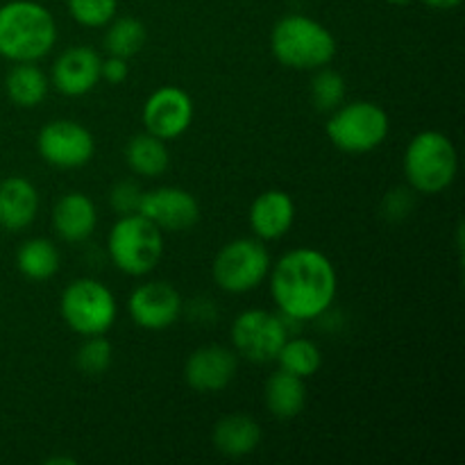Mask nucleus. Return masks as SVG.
<instances>
[{
  "label": "nucleus",
  "mask_w": 465,
  "mask_h": 465,
  "mask_svg": "<svg viewBox=\"0 0 465 465\" xmlns=\"http://www.w3.org/2000/svg\"><path fill=\"white\" fill-rule=\"evenodd\" d=\"M339 289L336 268L313 248L286 252L271 271V293L289 321H316L331 307Z\"/></svg>",
  "instance_id": "obj_1"
},
{
  "label": "nucleus",
  "mask_w": 465,
  "mask_h": 465,
  "mask_svg": "<svg viewBox=\"0 0 465 465\" xmlns=\"http://www.w3.org/2000/svg\"><path fill=\"white\" fill-rule=\"evenodd\" d=\"M57 41L53 14L32 0H12L0 7V54L9 62H39Z\"/></svg>",
  "instance_id": "obj_2"
},
{
  "label": "nucleus",
  "mask_w": 465,
  "mask_h": 465,
  "mask_svg": "<svg viewBox=\"0 0 465 465\" xmlns=\"http://www.w3.org/2000/svg\"><path fill=\"white\" fill-rule=\"evenodd\" d=\"M272 54L295 71H318L336 57V39L322 23L293 14L275 23L271 35Z\"/></svg>",
  "instance_id": "obj_3"
},
{
  "label": "nucleus",
  "mask_w": 465,
  "mask_h": 465,
  "mask_svg": "<svg viewBox=\"0 0 465 465\" xmlns=\"http://www.w3.org/2000/svg\"><path fill=\"white\" fill-rule=\"evenodd\" d=\"M457 171V148L443 132H420L404 150V175L418 193H443L445 189L452 186Z\"/></svg>",
  "instance_id": "obj_4"
},
{
  "label": "nucleus",
  "mask_w": 465,
  "mask_h": 465,
  "mask_svg": "<svg viewBox=\"0 0 465 465\" xmlns=\"http://www.w3.org/2000/svg\"><path fill=\"white\" fill-rule=\"evenodd\" d=\"M107 252L118 271L130 277H143L162 262L163 232L141 213H127L109 232Z\"/></svg>",
  "instance_id": "obj_5"
},
{
  "label": "nucleus",
  "mask_w": 465,
  "mask_h": 465,
  "mask_svg": "<svg viewBox=\"0 0 465 465\" xmlns=\"http://www.w3.org/2000/svg\"><path fill=\"white\" fill-rule=\"evenodd\" d=\"M389 114L368 100L341 104L327 121V136L331 143L350 154H363L380 148L389 136Z\"/></svg>",
  "instance_id": "obj_6"
},
{
  "label": "nucleus",
  "mask_w": 465,
  "mask_h": 465,
  "mask_svg": "<svg viewBox=\"0 0 465 465\" xmlns=\"http://www.w3.org/2000/svg\"><path fill=\"white\" fill-rule=\"evenodd\" d=\"M59 313L75 334L104 336L116 321V298L103 282L82 277L64 289Z\"/></svg>",
  "instance_id": "obj_7"
},
{
  "label": "nucleus",
  "mask_w": 465,
  "mask_h": 465,
  "mask_svg": "<svg viewBox=\"0 0 465 465\" xmlns=\"http://www.w3.org/2000/svg\"><path fill=\"white\" fill-rule=\"evenodd\" d=\"M213 282L227 293L259 289L271 272V254L262 239H236L223 245L213 259Z\"/></svg>",
  "instance_id": "obj_8"
},
{
  "label": "nucleus",
  "mask_w": 465,
  "mask_h": 465,
  "mask_svg": "<svg viewBox=\"0 0 465 465\" xmlns=\"http://www.w3.org/2000/svg\"><path fill=\"white\" fill-rule=\"evenodd\" d=\"M289 339L286 318L263 309H250L232 322V343L243 359L252 363L275 361L277 352Z\"/></svg>",
  "instance_id": "obj_9"
},
{
  "label": "nucleus",
  "mask_w": 465,
  "mask_h": 465,
  "mask_svg": "<svg viewBox=\"0 0 465 465\" xmlns=\"http://www.w3.org/2000/svg\"><path fill=\"white\" fill-rule=\"evenodd\" d=\"M41 159L54 168H80L91 162L95 153L94 134L75 121L48 123L36 136Z\"/></svg>",
  "instance_id": "obj_10"
},
{
  "label": "nucleus",
  "mask_w": 465,
  "mask_h": 465,
  "mask_svg": "<svg viewBox=\"0 0 465 465\" xmlns=\"http://www.w3.org/2000/svg\"><path fill=\"white\" fill-rule=\"evenodd\" d=\"M193 121V100L180 86H162L153 91L143 104V125L148 134L162 141L184 134Z\"/></svg>",
  "instance_id": "obj_11"
},
{
  "label": "nucleus",
  "mask_w": 465,
  "mask_h": 465,
  "mask_svg": "<svg viewBox=\"0 0 465 465\" xmlns=\"http://www.w3.org/2000/svg\"><path fill=\"white\" fill-rule=\"evenodd\" d=\"M130 316L141 330L162 331L175 325L182 313V295L168 282H145L127 300Z\"/></svg>",
  "instance_id": "obj_12"
},
{
  "label": "nucleus",
  "mask_w": 465,
  "mask_h": 465,
  "mask_svg": "<svg viewBox=\"0 0 465 465\" xmlns=\"http://www.w3.org/2000/svg\"><path fill=\"white\" fill-rule=\"evenodd\" d=\"M162 232H186L200 221V204L180 186H162L141 195L139 212Z\"/></svg>",
  "instance_id": "obj_13"
},
{
  "label": "nucleus",
  "mask_w": 465,
  "mask_h": 465,
  "mask_svg": "<svg viewBox=\"0 0 465 465\" xmlns=\"http://www.w3.org/2000/svg\"><path fill=\"white\" fill-rule=\"evenodd\" d=\"M239 368V359L223 345L200 348L186 359L184 380L198 393H221L232 384Z\"/></svg>",
  "instance_id": "obj_14"
},
{
  "label": "nucleus",
  "mask_w": 465,
  "mask_h": 465,
  "mask_svg": "<svg viewBox=\"0 0 465 465\" xmlns=\"http://www.w3.org/2000/svg\"><path fill=\"white\" fill-rule=\"evenodd\" d=\"M100 66H103V57L94 48L73 45V48L64 50L57 62L53 64L54 89L71 98L89 94L100 82Z\"/></svg>",
  "instance_id": "obj_15"
},
{
  "label": "nucleus",
  "mask_w": 465,
  "mask_h": 465,
  "mask_svg": "<svg viewBox=\"0 0 465 465\" xmlns=\"http://www.w3.org/2000/svg\"><path fill=\"white\" fill-rule=\"evenodd\" d=\"M39 213V193L25 177H5L0 182V227L7 232H23Z\"/></svg>",
  "instance_id": "obj_16"
},
{
  "label": "nucleus",
  "mask_w": 465,
  "mask_h": 465,
  "mask_svg": "<svg viewBox=\"0 0 465 465\" xmlns=\"http://www.w3.org/2000/svg\"><path fill=\"white\" fill-rule=\"evenodd\" d=\"M295 221L293 198L284 191L271 189L257 195L250 207V227L262 241H277L291 230Z\"/></svg>",
  "instance_id": "obj_17"
},
{
  "label": "nucleus",
  "mask_w": 465,
  "mask_h": 465,
  "mask_svg": "<svg viewBox=\"0 0 465 465\" xmlns=\"http://www.w3.org/2000/svg\"><path fill=\"white\" fill-rule=\"evenodd\" d=\"M95 225H98V212L89 195L71 191V193L62 195L53 207L54 232L59 234V239L68 241V243H80V241L89 239Z\"/></svg>",
  "instance_id": "obj_18"
},
{
  "label": "nucleus",
  "mask_w": 465,
  "mask_h": 465,
  "mask_svg": "<svg viewBox=\"0 0 465 465\" xmlns=\"http://www.w3.org/2000/svg\"><path fill=\"white\" fill-rule=\"evenodd\" d=\"M259 443H262V427L254 418L243 413L221 418L213 427V445L223 457H248L259 448Z\"/></svg>",
  "instance_id": "obj_19"
},
{
  "label": "nucleus",
  "mask_w": 465,
  "mask_h": 465,
  "mask_svg": "<svg viewBox=\"0 0 465 465\" xmlns=\"http://www.w3.org/2000/svg\"><path fill=\"white\" fill-rule=\"evenodd\" d=\"M263 400L272 416L280 420H291V418L300 416L307 404V386H304L302 377H295L280 368L268 377Z\"/></svg>",
  "instance_id": "obj_20"
},
{
  "label": "nucleus",
  "mask_w": 465,
  "mask_h": 465,
  "mask_svg": "<svg viewBox=\"0 0 465 465\" xmlns=\"http://www.w3.org/2000/svg\"><path fill=\"white\" fill-rule=\"evenodd\" d=\"M5 91L16 107H36L48 95V77L35 62H18L5 77Z\"/></svg>",
  "instance_id": "obj_21"
},
{
  "label": "nucleus",
  "mask_w": 465,
  "mask_h": 465,
  "mask_svg": "<svg viewBox=\"0 0 465 465\" xmlns=\"http://www.w3.org/2000/svg\"><path fill=\"white\" fill-rule=\"evenodd\" d=\"M127 166L143 177H159L168 171L171 154H168L166 143L153 134H136L132 136L125 148Z\"/></svg>",
  "instance_id": "obj_22"
},
{
  "label": "nucleus",
  "mask_w": 465,
  "mask_h": 465,
  "mask_svg": "<svg viewBox=\"0 0 465 465\" xmlns=\"http://www.w3.org/2000/svg\"><path fill=\"white\" fill-rule=\"evenodd\" d=\"M59 263H62L59 250L48 239H30L18 248V271L32 282H44L54 277L59 271Z\"/></svg>",
  "instance_id": "obj_23"
},
{
  "label": "nucleus",
  "mask_w": 465,
  "mask_h": 465,
  "mask_svg": "<svg viewBox=\"0 0 465 465\" xmlns=\"http://www.w3.org/2000/svg\"><path fill=\"white\" fill-rule=\"evenodd\" d=\"M275 361L280 363L282 371L291 372L295 377H309L316 375L322 366V352L313 341L309 339H286L282 350L277 352Z\"/></svg>",
  "instance_id": "obj_24"
},
{
  "label": "nucleus",
  "mask_w": 465,
  "mask_h": 465,
  "mask_svg": "<svg viewBox=\"0 0 465 465\" xmlns=\"http://www.w3.org/2000/svg\"><path fill=\"white\" fill-rule=\"evenodd\" d=\"M145 39H148V32H145L143 23L139 18L123 16L116 18L109 25L107 36H104V48L114 57L130 59L136 53H141V48L145 45Z\"/></svg>",
  "instance_id": "obj_25"
},
{
  "label": "nucleus",
  "mask_w": 465,
  "mask_h": 465,
  "mask_svg": "<svg viewBox=\"0 0 465 465\" xmlns=\"http://www.w3.org/2000/svg\"><path fill=\"white\" fill-rule=\"evenodd\" d=\"M312 100L313 107L321 112H334L345 100V80L341 73L331 68H318L316 77L312 80Z\"/></svg>",
  "instance_id": "obj_26"
},
{
  "label": "nucleus",
  "mask_w": 465,
  "mask_h": 465,
  "mask_svg": "<svg viewBox=\"0 0 465 465\" xmlns=\"http://www.w3.org/2000/svg\"><path fill=\"white\" fill-rule=\"evenodd\" d=\"M112 343H109L107 339H103V334L86 336V341L80 345V350H77L75 363L77 368H80V372L95 377L107 372V368L112 366Z\"/></svg>",
  "instance_id": "obj_27"
},
{
  "label": "nucleus",
  "mask_w": 465,
  "mask_h": 465,
  "mask_svg": "<svg viewBox=\"0 0 465 465\" xmlns=\"http://www.w3.org/2000/svg\"><path fill=\"white\" fill-rule=\"evenodd\" d=\"M68 12L80 25L103 27L116 16L118 0H66Z\"/></svg>",
  "instance_id": "obj_28"
},
{
  "label": "nucleus",
  "mask_w": 465,
  "mask_h": 465,
  "mask_svg": "<svg viewBox=\"0 0 465 465\" xmlns=\"http://www.w3.org/2000/svg\"><path fill=\"white\" fill-rule=\"evenodd\" d=\"M141 195H143V191L139 189V184L130 180L118 182L112 189V193H109V204H112V209L118 216H127V213L139 212Z\"/></svg>",
  "instance_id": "obj_29"
},
{
  "label": "nucleus",
  "mask_w": 465,
  "mask_h": 465,
  "mask_svg": "<svg viewBox=\"0 0 465 465\" xmlns=\"http://www.w3.org/2000/svg\"><path fill=\"white\" fill-rule=\"evenodd\" d=\"M127 75H130V66H127V59L123 57L109 54L103 62V66H100V77L107 80L109 84H121V82L127 80Z\"/></svg>",
  "instance_id": "obj_30"
},
{
  "label": "nucleus",
  "mask_w": 465,
  "mask_h": 465,
  "mask_svg": "<svg viewBox=\"0 0 465 465\" xmlns=\"http://www.w3.org/2000/svg\"><path fill=\"white\" fill-rule=\"evenodd\" d=\"M409 207H411V203H409V198H407V191H395V193H391L389 200H386L384 212H393L395 209V212L407 213Z\"/></svg>",
  "instance_id": "obj_31"
},
{
  "label": "nucleus",
  "mask_w": 465,
  "mask_h": 465,
  "mask_svg": "<svg viewBox=\"0 0 465 465\" xmlns=\"http://www.w3.org/2000/svg\"><path fill=\"white\" fill-rule=\"evenodd\" d=\"M422 3L430 5V7H434V9H454V7H459L463 0H422Z\"/></svg>",
  "instance_id": "obj_32"
},
{
  "label": "nucleus",
  "mask_w": 465,
  "mask_h": 465,
  "mask_svg": "<svg viewBox=\"0 0 465 465\" xmlns=\"http://www.w3.org/2000/svg\"><path fill=\"white\" fill-rule=\"evenodd\" d=\"M48 465H57V463H64V465H75V459H66V457H59V459H48L45 461Z\"/></svg>",
  "instance_id": "obj_33"
},
{
  "label": "nucleus",
  "mask_w": 465,
  "mask_h": 465,
  "mask_svg": "<svg viewBox=\"0 0 465 465\" xmlns=\"http://www.w3.org/2000/svg\"><path fill=\"white\" fill-rule=\"evenodd\" d=\"M386 3H391V5H407V3H411V0H386Z\"/></svg>",
  "instance_id": "obj_34"
}]
</instances>
